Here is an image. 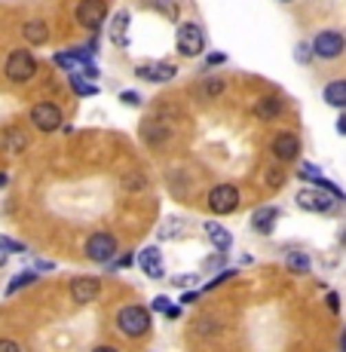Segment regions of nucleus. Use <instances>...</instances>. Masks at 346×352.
Instances as JSON below:
<instances>
[{
    "label": "nucleus",
    "mask_w": 346,
    "mask_h": 352,
    "mask_svg": "<svg viewBox=\"0 0 346 352\" xmlns=\"http://www.w3.org/2000/svg\"><path fill=\"white\" fill-rule=\"evenodd\" d=\"M3 71L12 83H28L34 74H37V58H34V52H28V50H12L10 56H6Z\"/></svg>",
    "instance_id": "2"
},
{
    "label": "nucleus",
    "mask_w": 346,
    "mask_h": 352,
    "mask_svg": "<svg viewBox=\"0 0 346 352\" xmlns=\"http://www.w3.org/2000/svg\"><path fill=\"white\" fill-rule=\"evenodd\" d=\"M325 303H328L331 313H340V297L334 294V291H328V297H325Z\"/></svg>",
    "instance_id": "39"
},
{
    "label": "nucleus",
    "mask_w": 346,
    "mask_h": 352,
    "mask_svg": "<svg viewBox=\"0 0 346 352\" xmlns=\"http://www.w3.org/2000/svg\"><path fill=\"white\" fill-rule=\"evenodd\" d=\"M120 184H123V190H129V193H138L147 187V178L141 172H126L123 178H120Z\"/></svg>",
    "instance_id": "25"
},
{
    "label": "nucleus",
    "mask_w": 346,
    "mask_h": 352,
    "mask_svg": "<svg viewBox=\"0 0 346 352\" xmlns=\"http://www.w3.org/2000/svg\"><path fill=\"white\" fill-rule=\"evenodd\" d=\"M3 144H6V151H10V153H19V151H25V147H28V138H25V132H19V129H10Z\"/></svg>",
    "instance_id": "27"
},
{
    "label": "nucleus",
    "mask_w": 346,
    "mask_h": 352,
    "mask_svg": "<svg viewBox=\"0 0 346 352\" xmlns=\"http://www.w3.org/2000/svg\"><path fill=\"white\" fill-rule=\"evenodd\" d=\"M184 221L181 218H169L166 224H162V230H160V239H178L181 233H184Z\"/></svg>",
    "instance_id": "28"
},
{
    "label": "nucleus",
    "mask_w": 346,
    "mask_h": 352,
    "mask_svg": "<svg viewBox=\"0 0 346 352\" xmlns=\"http://www.w3.org/2000/svg\"><path fill=\"white\" fill-rule=\"evenodd\" d=\"M178 52L184 58H196V56H202L206 52V31L199 28L196 22H184L178 28Z\"/></svg>",
    "instance_id": "4"
},
{
    "label": "nucleus",
    "mask_w": 346,
    "mask_h": 352,
    "mask_svg": "<svg viewBox=\"0 0 346 352\" xmlns=\"http://www.w3.org/2000/svg\"><path fill=\"white\" fill-rule=\"evenodd\" d=\"M322 98L328 101L331 107H346V80H331L322 89Z\"/></svg>",
    "instance_id": "19"
},
{
    "label": "nucleus",
    "mask_w": 346,
    "mask_h": 352,
    "mask_svg": "<svg viewBox=\"0 0 346 352\" xmlns=\"http://www.w3.org/2000/svg\"><path fill=\"white\" fill-rule=\"evenodd\" d=\"M310 50L318 58H337L346 50V37L340 31H318L313 37V43H310Z\"/></svg>",
    "instance_id": "7"
},
{
    "label": "nucleus",
    "mask_w": 346,
    "mask_h": 352,
    "mask_svg": "<svg viewBox=\"0 0 346 352\" xmlns=\"http://www.w3.org/2000/svg\"><path fill=\"white\" fill-rule=\"evenodd\" d=\"M151 322H153L151 309L138 307V303H129V307H123L117 313V328H120V334H126V337H144L147 331H151Z\"/></svg>",
    "instance_id": "1"
},
{
    "label": "nucleus",
    "mask_w": 346,
    "mask_h": 352,
    "mask_svg": "<svg viewBox=\"0 0 346 352\" xmlns=\"http://www.w3.org/2000/svg\"><path fill=\"white\" fill-rule=\"evenodd\" d=\"M282 3H291V0H282Z\"/></svg>",
    "instance_id": "50"
},
{
    "label": "nucleus",
    "mask_w": 346,
    "mask_h": 352,
    "mask_svg": "<svg viewBox=\"0 0 346 352\" xmlns=\"http://www.w3.org/2000/svg\"><path fill=\"white\" fill-rule=\"evenodd\" d=\"M92 352H120V349H113V346H95Z\"/></svg>",
    "instance_id": "46"
},
{
    "label": "nucleus",
    "mask_w": 346,
    "mask_h": 352,
    "mask_svg": "<svg viewBox=\"0 0 346 352\" xmlns=\"http://www.w3.org/2000/svg\"><path fill=\"white\" fill-rule=\"evenodd\" d=\"M98 294H101V282L95 279V276H77V279L71 282V297L80 303V307L92 303Z\"/></svg>",
    "instance_id": "11"
},
{
    "label": "nucleus",
    "mask_w": 346,
    "mask_h": 352,
    "mask_svg": "<svg viewBox=\"0 0 346 352\" xmlns=\"http://www.w3.org/2000/svg\"><path fill=\"white\" fill-rule=\"evenodd\" d=\"M83 252H86V257H89L92 263H111L113 254H117V236L107 233V230H101V233H92L89 239H86Z\"/></svg>",
    "instance_id": "3"
},
{
    "label": "nucleus",
    "mask_w": 346,
    "mask_h": 352,
    "mask_svg": "<svg viewBox=\"0 0 346 352\" xmlns=\"http://www.w3.org/2000/svg\"><path fill=\"white\" fill-rule=\"evenodd\" d=\"M175 74H178V67L169 65V62L138 65V67H135V77H138V80H151V83H169V80H175Z\"/></svg>",
    "instance_id": "13"
},
{
    "label": "nucleus",
    "mask_w": 346,
    "mask_h": 352,
    "mask_svg": "<svg viewBox=\"0 0 346 352\" xmlns=\"http://www.w3.org/2000/svg\"><path fill=\"white\" fill-rule=\"evenodd\" d=\"M0 352H22L16 340H0Z\"/></svg>",
    "instance_id": "41"
},
{
    "label": "nucleus",
    "mask_w": 346,
    "mask_h": 352,
    "mask_svg": "<svg viewBox=\"0 0 346 352\" xmlns=\"http://www.w3.org/2000/svg\"><path fill=\"white\" fill-rule=\"evenodd\" d=\"M172 285L175 288H193V285H199V276L196 273H181V276H175L172 279Z\"/></svg>",
    "instance_id": "30"
},
{
    "label": "nucleus",
    "mask_w": 346,
    "mask_h": 352,
    "mask_svg": "<svg viewBox=\"0 0 346 352\" xmlns=\"http://www.w3.org/2000/svg\"><path fill=\"white\" fill-rule=\"evenodd\" d=\"M282 184H285V172H282V168H276V172L270 168V175H267V187H270V190H279Z\"/></svg>",
    "instance_id": "31"
},
{
    "label": "nucleus",
    "mask_w": 346,
    "mask_h": 352,
    "mask_svg": "<svg viewBox=\"0 0 346 352\" xmlns=\"http://www.w3.org/2000/svg\"><path fill=\"white\" fill-rule=\"evenodd\" d=\"M166 319H181V307H175V303H172V307H169V313H166Z\"/></svg>",
    "instance_id": "42"
},
{
    "label": "nucleus",
    "mask_w": 346,
    "mask_h": 352,
    "mask_svg": "<svg viewBox=\"0 0 346 352\" xmlns=\"http://www.w3.org/2000/svg\"><path fill=\"white\" fill-rule=\"evenodd\" d=\"M282 113V98L279 96H263L255 101V117L263 120V123H270V120H276Z\"/></svg>",
    "instance_id": "15"
},
{
    "label": "nucleus",
    "mask_w": 346,
    "mask_h": 352,
    "mask_svg": "<svg viewBox=\"0 0 346 352\" xmlns=\"http://www.w3.org/2000/svg\"><path fill=\"white\" fill-rule=\"evenodd\" d=\"M301 138H297L294 132H279L273 138V157L279 162H294L297 157H301Z\"/></svg>",
    "instance_id": "10"
},
{
    "label": "nucleus",
    "mask_w": 346,
    "mask_h": 352,
    "mask_svg": "<svg viewBox=\"0 0 346 352\" xmlns=\"http://www.w3.org/2000/svg\"><path fill=\"white\" fill-rule=\"evenodd\" d=\"M22 37L28 40L34 46H43L46 40H50V28H46V22H25L22 25Z\"/></svg>",
    "instance_id": "20"
},
{
    "label": "nucleus",
    "mask_w": 346,
    "mask_h": 352,
    "mask_svg": "<svg viewBox=\"0 0 346 352\" xmlns=\"http://www.w3.org/2000/svg\"><path fill=\"white\" fill-rule=\"evenodd\" d=\"M37 270H56V263H50V261H37Z\"/></svg>",
    "instance_id": "45"
},
{
    "label": "nucleus",
    "mask_w": 346,
    "mask_h": 352,
    "mask_svg": "<svg viewBox=\"0 0 346 352\" xmlns=\"http://www.w3.org/2000/svg\"><path fill=\"white\" fill-rule=\"evenodd\" d=\"M6 261H10V254H6V252H3V248H0V267H3V263H6Z\"/></svg>",
    "instance_id": "47"
},
{
    "label": "nucleus",
    "mask_w": 346,
    "mask_h": 352,
    "mask_svg": "<svg viewBox=\"0 0 346 352\" xmlns=\"http://www.w3.org/2000/svg\"><path fill=\"white\" fill-rule=\"evenodd\" d=\"M297 206L303 208V212H316V214H334V206L337 199L331 193L318 190V187H307V190L297 193Z\"/></svg>",
    "instance_id": "6"
},
{
    "label": "nucleus",
    "mask_w": 346,
    "mask_h": 352,
    "mask_svg": "<svg viewBox=\"0 0 346 352\" xmlns=\"http://www.w3.org/2000/svg\"><path fill=\"white\" fill-rule=\"evenodd\" d=\"M233 276H236V270H224V273H218V276L212 279V285H206V291H208V288H218V285H224V282L233 279Z\"/></svg>",
    "instance_id": "36"
},
{
    "label": "nucleus",
    "mask_w": 346,
    "mask_h": 352,
    "mask_svg": "<svg viewBox=\"0 0 346 352\" xmlns=\"http://www.w3.org/2000/svg\"><path fill=\"white\" fill-rule=\"evenodd\" d=\"M135 261H138L141 273H144L147 279H162V276H166V267H162V254H160L157 245H147L144 252L135 257Z\"/></svg>",
    "instance_id": "12"
},
{
    "label": "nucleus",
    "mask_w": 346,
    "mask_h": 352,
    "mask_svg": "<svg viewBox=\"0 0 346 352\" xmlns=\"http://www.w3.org/2000/svg\"><path fill=\"white\" fill-rule=\"evenodd\" d=\"M208 208L215 214H233L239 208V190L233 184H218L208 190Z\"/></svg>",
    "instance_id": "8"
},
{
    "label": "nucleus",
    "mask_w": 346,
    "mask_h": 352,
    "mask_svg": "<svg viewBox=\"0 0 346 352\" xmlns=\"http://www.w3.org/2000/svg\"><path fill=\"white\" fill-rule=\"evenodd\" d=\"M340 349L346 352V331H343V334H340Z\"/></svg>",
    "instance_id": "49"
},
{
    "label": "nucleus",
    "mask_w": 346,
    "mask_h": 352,
    "mask_svg": "<svg viewBox=\"0 0 346 352\" xmlns=\"http://www.w3.org/2000/svg\"><path fill=\"white\" fill-rule=\"evenodd\" d=\"M218 65H227V52H212L206 58V67H218Z\"/></svg>",
    "instance_id": "37"
},
{
    "label": "nucleus",
    "mask_w": 346,
    "mask_h": 352,
    "mask_svg": "<svg viewBox=\"0 0 346 352\" xmlns=\"http://www.w3.org/2000/svg\"><path fill=\"white\" fill-rule=\"evenodd\" d=\"M297 172H301V178H307V181H318V178H322V172H318L316 166H310V162H303Z\"/></svg>",
    "instance_id": "32"
},
{
    "label": "nucleus",
    "mask_w": 346,
    "mask_h": 352,
    "mask_svg": "<svg viewBox=\"0 0 346 352\" xmlns=\"http://www.w3.org/2000/svg\"><path fill=\"white\" fill-rule=\"evenodd\" d=\"M196 297H199V291H184V297H181V300H184V303H193Z\"/></svg>",
    "instance_id": "43"
},
{
    "label": "nucleus",
    "mask_w": 346,
    "mask_h": 352,
    "mask_svg": "<svg viewBox=\"0 0 346 352\" xmlns=\"http://www.w3.org/2000/svg\"><path fill=\"white\" fill-rule=\"evenodd\" d=\"M37 282V273L34 270H25V273H19L16 279L6 285V294H16V291H22V288H28V285H34Z\"/></svg>",
    "instance_id": "26"
},
{
    "label": "nucleus",
    "mask_w": 346,
    "mask_h": 352,
    "mask_svg": "<svg viewBox=\"0 0 346 352\" xmlns=\"http://www.w3.org/2000/svg\"><path fill=\"white\" fill-rule=\"evenodd\" d=\"M71 89H74V96L89 98V96H95V92H98V86H95L92 80H86L80 71H74V74H71Z\"/></svg>",
    "instance_id": "21"
},
{
    "label": "nucleus",
    "mask_w": 346,
    "mask_h": 352,
    "mask_svg": "<svg viewBox=\"0 0 346 352\" xmlns=\"http://www.w3.org/2000/svg\"><path fill=\"white\" fill-rule=\"evenodd\" d=\"M224 261H227V254H212V257H208V261H206V270H218V267H224Z\"/></svg>",
    "instance_id": "38"
},
{
    "label": "nucleus",
    "mask_w": 346,
    "mask_h": 352,
    "mask_svg": "<svg viewBox=\"0 0 346 352\" xmlns=\"http://www.w3.org/2000/svg\"><path fill=\"white\" fill-rule=\"evenodd\" d=\"M169 307H172V300H169V297H153V303H151V309H157V313H162V316H166L169 313Z\"/></svg>",
    "instance_id": "34"
},
{
    "label": "nucleus",
    "mask_w": 346,
    "mask_h": 352,
    "mask_svg": "<svg viewBox=\"0 0 346 352\" xmlns=\"http://www.w3.org/2000/svg\"><path fill=\"white\" fill-rule=\"evenodd\" d=\"M141 135H144V141L151 147H162L166 144V138H169V126L160 123V120H147L144 129H141Z\"/></svg>",
    "instance_id": "18"
},
{
    "label": "nucleus",
    "mask_w": 346,
    "mask_h": 352,
    "mask_svg": "<svg viewBox=\"0 0 346 352\" xmlns=\"http://www.w3.org/2000/svg\"><path fill=\"white\" fill-rule=\"evenodd\" d=\"M6 181H10L6 178V172H0V187H6Z\"/></svg>",
    "instance_id": "48"
},
{
    "label": "nucleus",
    "mask_w": 346,
    "mask_h": 352,
    "mask_svg": "<svg viewBox=\"0 0 346 352\" xmlns=\"http://www.w3.org/2000/svg\"><path fill=\"white\" fill-rule=\"evenodd\" d=\"M74 16H77L80 28L101 31V25H105V19H107V3L105 0H80L77 10H74Z\"/></svg>",
    "instance_id": "5"
},
{
    "label": "nucleus",
    "mask_w": 346,
    "mask_h": 352,
    "mask_svg": "<svg viewBox=\"0 0 346 352\" xmlns=\"http://www.w3.org/2000/svg\"><path fill=\"white\" fill-rule=\"evenodd\" d=\"M56 65L62 67V71H67V74L80 71V62L74 58V52H58V56H56Z\"/></svg>",
    "instance_id": "29"
},
{
    "label": "nucleus",
    "mask_w": 346,
    "mask_h": 352,
    "mask_svg": "<svg viewBox=\"0 0 346 352\" xmlns=\"http://www.w3.org/2000/svg\"><path fill=\"white\" fill-rule=\"evenodd\" d=\"M224 89H227V83H224L221 77H212V80H202L199 83V96L202 98H221Z\"/></svg>",
    "instance_id": "24"
},
{
    "label": "nucleus",
    "mask_w": 346,
    "mask_h": 352,
    "mask_svg": "<svg viewBox=\"0 0 346 352\" xmlns=\"http://www.w3.org/2000/svg\"><path fill=\"white\" fill-rule=\"evenodd\" d=\"M285 263H288V270L291 273H310V267H313V261H310V254L307 252H288L285 254Z\"/></svg>",
    "instance_id": "22"
},
{
    "label": "nucleus",
    "mask_w": 346,
    "mask_h": 352,
    "mask_svg": "<svg viewBox=\"0 0 346 352\" xmlns=\"http://www.w3.org/2000/svg\"><path fill=\"white\" fill-rule=\"evenodd\" d=\"M294 56L301 58V65H310V62H313V50H310V43H301V46H297Z\"/></svg>",
    "instance_id": "33"
},
{
    "label": "nucleus",
    "mask_w": 346,
    "mask_h": 352,
    "mask_svg": "<svg viewBox=\"0 0 346 352\" xmlns=\"http://www.w3.org/2000/svg\"><path fill=\"white\" fill-rule=\"evenodd\" d=\"M144 6H147V10L162 12L166 19H178L181 16V6L175 3V0H144Z\"/></svg>",
    "instance_id": "23"
},
{
    "label": "nucleus",
    "mask_w": 346,
    "mask_h": 352,
    "mask_svg": "<svg viewBox=\"0 0 346 352\" xmlns=\"http://www.w3.org/2000/svg\"><path fill=\"white\" fill-rule=\"evenodd\" d=\"M202 230H206V236H208L215 252H221V254L230 252V245H233V233H230V230H224L221 224H215V221H206Z\"/></svg>",
    "instance_id": "14"
},
{
    "label": "nucleus",
    "mask_w": 346,
    "mask_h": 352,
    "mask_svg": "<svg viewBox=\"0 0 346 352\" xmlns=\"http://www.w3.org/2000/svg\"><path fill=\"white\" fill-rule=\"evenodd\" d=\"M120 101H123V104H141V98L135 96V92H120Z\"/></svg>",
    "instance_id": "40"
},
{
    "label": "nucleus",
    "mask_w": 346,
    "mask_h": 352,
    "mask_svg": "<svg viewBox=\"0 0 346 352\" xmlns=\"http://www.w3.org/2000/svg\"><path fill=\"white\" fill-rule=\"evenodd\" d=\"M337 132H340V135H346V113H343L340 120H337Z\"/></svg>",
    "instance_id": "44"
},
{
    "label": "nucleus",
    "mask_w": 346,
    "mask_h": 352,
    "mask_svg": "<svg viewBox=\"0 0 346 352\" xmlns=\"http://www.w3.org/2000/svg\"><path fill=\"white\" fill-rule=\"evenodd\" d=\"M276 221H279V208L276 206H263L252 214V227L257 230V233H273Z\"/></svg>",
    "instance_id": "16"
},
{
    "label": "nucleus",
    "mask_w": 346,
    "mask_h": 352,
    "mask_svg": "<svg viewBox=\"0 0 346 352\" xmlns=\"http://www.w3.org/2000/svg\"><path fill=\"white\" fill-rule=\"evenodd\" d=\"M31 123L40 132H56V129H62V107L52 104V101H40L31 107Z\"/></svg>",
    "instance_id": "9"
},
{
    "label": "nucleus",
    "mask_w": 346,
    "mask_h": 352,
    "mask_svg": "<svg viewBox=\"0 0 346 352\" xmlns=\"http://www.w3.org/2000/svg\"><path fill=\"white\" fill-rule=\"evenodd\" d=\"M129 28H132V16L126 10H120L111 22V40L113 46H126L129 43Z\"/></svg>",
    "instance_id": "17"
},
{
    "label": "nucleus",
    "mask_w": 346,
    "mask_h": 352,
    "mask_svg": "<svg viewBox=\"0 0 346 352\" xmlns=\"http://www.w3.org/2000/svg\"><path fill=\"white\" fill-rule=\"evenodd\" d=\"M132 263H135V254H120V261H113L111 263V270H129V267H132Z\"/></svg>",
    "instance_id": "35"
}]
</instances>
